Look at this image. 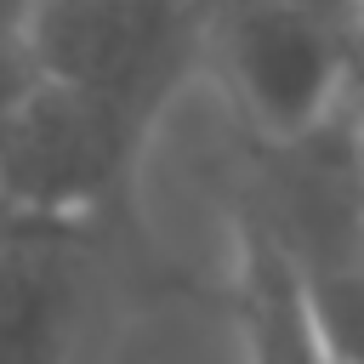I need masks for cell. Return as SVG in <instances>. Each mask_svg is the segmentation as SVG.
Segmentation results:
<instances>
[{
	"instance_id": "cell-3",
	"label": "cell",
	"mask_w": 364,
	"mask_h": 364,
	"mask_svg": "<svg viewBox=\"0 0 364 364\" xmlns=\"http://www.w3.org/2000/svg\"><path fill=\"white\" fill-rule=\"evenodd\" d=\"M148 131L97 91L34 68L0 102V188L28 222L85 228L119 205Z\"/></svg>"
},
{
	"instance_id": "cell-5",
	"label": "cell",
	"mask_w": 364,
	"mask_h": 364,
	"mask_svg": "<svg viewBox=\"0 0 364 364\" xmlns=\"http://www.w3.org/2000/svg\"><path fill=\"white\" fill-rule=\"evenodd\" d=\"M80 233L23 222L0 233V364H68L80 318Z\"/></svg>"
},
{
	"instance_id": "cell-6",
	"label": "cell",
	"mask_w": 364,
	"mask_h": 364,
	"mask_svg": "<svg viewBox=\"0 0 364 364\" xmlns=\"http://www.w3.org/2000/svg\"><path fill=\"white\" fill-rule=\"evenodd\" d=\"M239 330L250 364H336L313 324L301 279L256 205H245L239 222Z\"/></svg>"
},
{
	"instance_id": "cell-1",
	"label": "cell",
	"mask_w": 364,
	"mask_h": 364,
	"mask_svg": "<svg viewBox=\"0 0 364 364\" xmlns=\"http://www.w3.org/2000/svg\"><path fill=\"white\" fill-rule=\"evenodd\" d=\"M284 245L336 364H364V136L347 108L301 142L267 148L250 199Z\"/></svg>"
},
{
	"instance_id": "cell-8",
	"label": "cell",
	"mask_w": 364,
	"mask_h": 364,
	"mask_svg": "<svg viewBox=\"0 0 364 364\" xmlns=\"http://www.w3.org/2000/svg\"><path fill=\"white\" fill-rule=\"evenodd\" d=\"M23 222H28V216H23V210L6 199V188H0V233H6V228H23Z\"/></svg>"
},
{
	"instance_id": "cell-7",
	"label": "cell",
	"mask_w": 364,
	"mask_h": 364,
	"mask_svg": "<svg viewBox=\"0 0 364 364\" xmlns=\"http://www.w3.org/2000/svg\"><path fill=\"white\" fill-rule=\"evenodd\" d=\"M34 68V0H0V102Z\"/></svg>"
},
{
	"instance_id": "cell-2",
	"label": "cell",
	"mask_w": 364,
	"mask_h": 364,
	"mask_svg": "<svg viewBox=\"0 0 364 364\" xmlns=\"http://www.w3.org/2000/svg\"><path fill=\"white\" fill-rule=\"evenodd\" d=\"M364 57V23L324 0H216L205 68L228 85L233 108L256 125L267 148L301 142L341 119L358 91L353 68Z\"/></svg>"
},
{
	"instance_id": "cell-4",
	"label": "cell",
	"mask_w": 364,
	"mask_h": 364,
	"mask_svg": "<svg viewBox=\"0 0 364 364\" xmlns=\"http://www.w3.org/2000/svg\"><path fill=\"white\" fill-rule=\"evenodd\" d=\"M216 0H34V63L131 114L148 136L205 68Z\"/></svg>"
}]
</instances>
